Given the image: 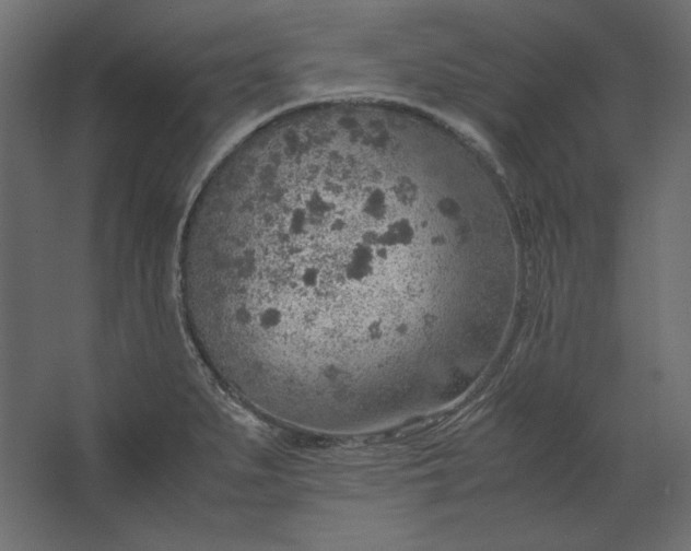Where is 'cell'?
I'll return each mask as SVG.
<instances>
[{
    "label": "cell",
    "mask_w": 691,
    "mask_h": 551,
    "mask_svg": "<svg viewBox=\"0 0 691 551\" xmlns=\"http://www.w3.org/2000/svg\"><path fill=\"white\" fill-rule=\"evenodd\" d=\"M442 157L354 114L272 127L222 157L185 223L179 286L223 387L276 423L335 432L425 399L444 313L492 279Z\"/></svg>",
    "instance_id": "cell-1"
}]
</instances>
